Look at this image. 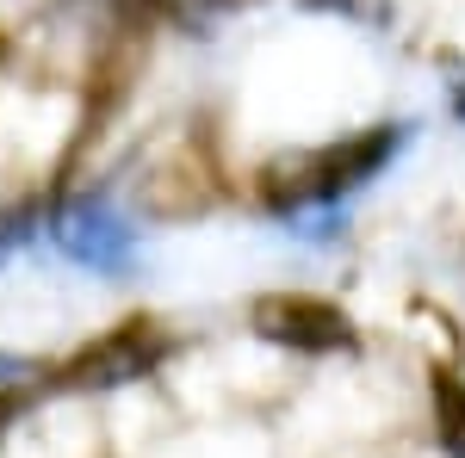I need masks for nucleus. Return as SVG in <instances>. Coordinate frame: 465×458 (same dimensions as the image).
Here are the masks:
<instances>
[{
	"mask_svg": "<svg viewBox=\"0 0 465 458\" xmlns=\"http://www.w3.org/2000/svg\"><path fill=\"white\" fill-rule=\"evenodd\" d=\"M155 229L162 211L124 161L74 168L56 192H44V267L94 291H143L155 279Z\"/></svg>",
	"mask_w": 465,
	"mask_h": 458,
	"instance_id": "2",
	"label": "nucleus"
},
{
	"mask_svg": "<svg viewBox=\"0 0 465 458\" xmlns=\"http://www.w3.org/2000/svg\"><path fill=\"white\" fill-rule=\"evenodd\" d=\"M56 372H63V359H44V353H25V347H0V434H13L32 409L56 403Z\"/></svg>",
	"mask_w": 465,
	"mask_h": 458,
	"instance_id": "3",
	"label": "nucleus"
},
{
	"mask_svg": "<svg viewBox=\"0 0 465 458\" xmlns=\"http://www.w3.org/2000/svg\"><path fill=\"white\" fill-rule=\"evenodd\" d=\"M416 142H422L416 112H372L335 137L286 149L254 186L261 229L298 254H341L360 229V205L410 161Z\"/></svg>",
	"mask_w": 465,
	"mask_h": 458,
	"instance_id": "1",
	"label": "nucleus"
},
{
	"mask_svg": "<svg viewBox=\"0 0 465 458\" xmlns=\"http://www.w3.org/2000/svg\"><path fill=\"white\" fill-rule=\"evenodd\" d=\"M292 19H317L360 44H385L397 32V0H286Z\"/></svg>",
	"mask_w": 465,
	"mask_h": 458,
	"instance_id": "4",
	"label": "nucleus"
},
{
	"mask_svg": "<svg viewBox=\"0 0 465 458\" xmlns=\"http://www.w3.org/2000/svg\"><path fill=\"white\" fill-rule=\"evenodd\" d=\"M440 118H447L453 131H465V63L447 74V87H440Z\"/></svg>",
	"mask_w": 465,
	"mask_h": 458,
	"instance_id": "5",
	"label": "nucleus"
}]
</instances>
